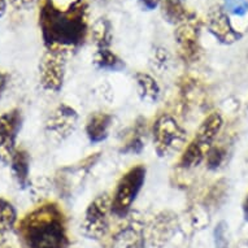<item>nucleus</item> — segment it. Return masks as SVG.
<instances>
[{
  "label": "nucleus",
  "mask_w": 248,
  "mask_h": 248,
  "mask_svg": "<svg viewBox=\"0 0 248 248\" xmlns=\"http://www.w3.org/2000/svg\"><path fill=\"white\" fill-rule=\"evenodd\" d=\"M39 28L45 48L70 52L83 45L89 33V7L85 0H73L60 8L53 0H45L39 11Z\"/></svg>",
  "instance_id": "nucleus-1"
},
{
  "label": "nucleus",
  "mask_w": 248,
  "mask_h": 248,
  "mask_svg": "<svg viewBox=\"0 0 248 248\" xmlns=\"http://www.w3.org/2000/svg\"><path fill=\"white\" fill-rule=\"evenodd\" d=\"M17 232L24 248H68L65 216L55 203L43 204L25 216Z\"/></svg>",
  "instance_id": "nucleus-2"
},
{
  "label": "nucleus",
  "mask_w": 248,
  "mask_h": 248,
  "mask_svg": "<svg viewBox=\"0 0 248 248\" xmlns=\"http://www.w3.org/2000/svg\"><path fill=\"white\" fill-rule=\"evenodd\" d=\"M224 126V120L218 112H213L204 118L195 138L186 147V150L179 159V168L192 169L203 163L208 151L213 146L215 139Z\"/></svg>",
  "instance_id": "nucleus-3"
},
{
  "label": "nucleus",
  "mask_w": 248,
  "mask_h": 248,
  "mask_svg": "<svg viewBox=\"0 0 248 248\" xmlns=\"http://www.w3.org/2000/svg\"><path fill=\"white\" fill-rule=\"evenodd\" d=\"M146 181V168L137 165L127 170L118 181L112 198V215L118 218H125L129 215L131 205L139 195Z\"/></svg>",
  "instance_id": "nucleus-4"
},
{
  "label": "nucleus",
  "mask_w": 248,
  "mask_h": 248,
  "mask_svg": "<svg viewBox=\"0 0 248 248\" xmlns=\"http://www.w3.org/2000/svg\"><path fill=\"white\" fill-rule=\"evenodd\" d=\"M154 146L160 157L178 152L187 140V131L170 114H161L154 124Z\"/></svg>",
  "instance_id": "nucleus-5"
},
{
  "label": "nucleus",
  "mask_w": 248,
  "mask_h": 248,
  "mask_svg": "<svg viewBox=\"0 0 248 248\" xmlns=\"http://www.w3.org/2000/svg\"><path fill=\"white\" fill-rule=\"evenodd\" d=\"M200 33H202V20L194 12H188L185 18L175 25L174 39L178 46L179 56L185 62H195L199 60L202 47H200Z\"/></svg>",
  "instance_id": "nucleus-6"
},
{
  "label": "nucleus",
  "mask_w": 248,
  "mask_h": 248,
  "mask_svg": "<svg viewBox=\"0 0 248 248\" xmlns=\"http://www.w3.org/2000/svg\"><path fill=\"white\" fill-rule=\"evenodd\" d=\"M112 215V198L108 194H100L95 198L85 212L82 232L89 239H102L109 228Z\"/></svg>",
  "instance_id": "nucleus-7"
},
{
  "label": "nucleus",
  "mask_w": 248,
  "mask_h": 248,
  "mask_svg": "<svg viewBox=\"0 0 248 248\" xmlns=\"http://www.w3.org/2000/svg\"><path fill=\"white\" fill-rule=\"evenodd\" d=\"M69 53L65 49L45 48L39 64V74L43 89L59 93L64 85L66 70V60Z\"/></svg>",
  "instance_id": "nucleus-8"
},
{
  "label": "nucleus",
  "mask_w": 248,
  "mask_h": 248,
  "mask_svg": "<svg viewBox=\"0 0 248 248\" xmlns=\"http://www.w3.org/2000/svg\"><path fill=\"white\" fill-rule=\"evenodd\" d=\"M22 125V116L18 109H12L0 116V163L11 164L16 152L17 135Z\"/></svg>",
  "instance_id": "nucleus-9"
},
{
  "label": "nucleus",
  "mask_w": 248,
  "mask_h": 248,
  "mask_svg": "<svg viewBox=\"0 0 248 248\" xmlns=\"http://www.w3.org/2000/svg\"><path fill=\"white\" fill-rule=\"evenodd\" d=\"M207 28L208 31L222 45H232L243 37V34L232 26L229 13L220 4L213 5L208 11Z\"/></svg>",
  "instance_id": "nucleus-10"
},
{
  "label": "nucleus",
  "mask_w": 248,
  "mask_h": 248,
  "mask_svg": "<svg viewBox=\"0 0 248 248\" xmlns=\"http://www.w3.org/2000/svg\"><path fill=\"white\" fill-rule=\"evenodd\" d=\"M78 113L66 104H61L53 110L47 121V131L53 138L62 140L68 138L77 127Z\"/></svg>",
  "instance_id": "nucleus-11"
},
{
  "label": "nucleus",
  "mask_w": 248,
  "mask_h": 248,
  "mask_svg": "<svg viewBox=\"0 0 248 248\" xmlns=\"http://www.w3.org/2000/svg\"><path fill=\"white\" fill-rule=\"evenodd\" d=\"M116 248H144L143 225L139 220H127L113 236Z\"/></svg>",
  "instance_id": "nucleus-12"
},
{
  "label": "nucleus",
  "mask_w": 248,
  "mask_h": 248,
  "mask_svg": "<svg viewBox=\"0 0 248 248\" xmlns=\"http://www.w3.org/2000/svg\"><path fill=\"white\" fill-rule=\"evenodd\" d=\"M113 117L106 112H94L86 124V134L91 143H100L109 135V127Z\"/></svg>",
  "instance_id": "nucleus-13"
},
{
  "label": "nucleus",
  "mask_w": 248,
  "mask_h": 248,
  "mask_svg": "<svg viewBox=\"0 0 248 248\" xmlns=\"http://www.w3.org/2000/svg\"><path fill=\"white\" fill-rule=\"evenodd\" d=\"M177 216H174L170 212H163L159 216H156L154 220V224L151 226V238L152 243L159 244V240H161V244L169 239L173 232L177 229Z\"/></svg>",
  "instance_id": "nucleus-14"
},
{
  "label": "nucleus",
  "mask_w": 248,
  "mask_h": 248,
  "mask_svg": "<svg viewBox=\"0 0 248 248\" xmlns=\"http://www.w3.org/2000/svg\"><path fill=\"white\" fill-rule=\"evenodd\" d=\"M11 169L18 187L30 186V156L25 150H16L11 160Z\"/></svg>",
  "instance_id": "nucleus-15"
},
{
  "label": "nucleus",
  "mask_w": 248,
  "mask_h": 248,
  "mask_svg": "<svg viewBox=\"0 0 248 248\" xmlns=\"http://www.w3.org/2000/svg\"><path fill=\"white\" fill-rule=\"evenodd\" d=\"M144 135H146V120L143 117H139L135 121L130 137L127 138V140L120 150V152L124 155L142 154L143 148H144V142H143Z\"/></svg>",
  "instance_id": "nucleus-16"
},
{
  "label": "nucleus",
  "mask_w": 248,
  "mask_h": 248,
  "mask_svg": "<svg viewBox=\"0 0 248 248\" xmlns=\"http://www.w3.org/2000/svg\"><path fill=\"white\" fill-rule=\"evenodd\" d=\"M17 212L12 203L0 198V244L7 240L8 234L16 226Z\"/></svg>",
  "instance_id": "nucleus-17"
},
{
  "label": "nucleus",
  "mask_w": 248,
  "mask_h": 248,
  "mask_svg": "<svg viewBox=\"0 0 248 248\" xmlns=\"http://www.w3.org/2000/svg\"><path fill=\"white\" fill-rule=\"evenodd\" d=\"M135 82L138 86L139 96L143 102L156 103L159 100L160 87L157 82L155 81L150 74L139 72L135 74Z\"/></svg>",
  "instance_id": "nucleus-18"
},
{
  "label": "nucleus",
  "mask_w": 248,
  "mask_h": 248,
  "mask_svg": "<svg viewBox=\"0 0 248 248\" xmlns=\"http://www.w3.org/2000/svg\"><path fill=\"white\" fill-rule=\"evenodd\" d=\"M95 66L100 70L121 72L125 69V62L110 48H99L94 55Z\"/></svg>",
  "instance_id": "nucleus-19"
},
{
  "label": "nucleus",
  "mask_w": 248,
  "mask_h": 248,
  "mask_svg": "<svg viewBox=\"0 0 248 248\" xmlns=\"http://www.w3.org/2000/svg\"><path fill=\"white\" fill-rule=\"evenodd\" d=\"M91 37L94 41L96 49L99 48H110L113 34H112V25L107 18H99L95 21L91 30Z\"/></svg>",
  "instance_id": "nucleus-20"
},
{
  "label": "nucleus",
  "mask_w": 248,
  "mask_h": 248,
  "mask_svg": "<svg viewBox=\"0 0 248 248\" xmlns=\"http://www.w3.org/2000/svg\"><path fill=\"white\" fill-rule=\"evenodd\" d=\"M163 13L169 24L177 25L186 17V0H163Z\"/></svg>",
  "instance_id": "nucleus-21"
},
{
  "label": "nucleus",
  "mask_w": 248,
  "mask_h": 248,
  "mask_svg": "<svg viewBox=\"0 0 248 248\" xmlns=\"http://www.w3.org/2000/svg\"><path fill=\"white\" fill-rule=\"evenodd\" d=\"M226 148L222 146H212L205 156L207 168L209 170H217L226 160Z\"/></svg>",
  "instance_id": "nucleus-22"
},
{
  "label": "nucleus",
  "mask_w": 248,
  "mask_h": 248,
  "mask_svg": "<svg viewBox=\"0 0 248 248\" xmlns=\"http://www.w3.org/2000/svg\"><path fill=\"white\" fill-rule=\"evenodd\" d=\"M225 11L234 16H246L248 13V0H224Z\"/></svg>",
  "instance_id": "nucleus-23"
},
{
  "label": "nucleus",
  "mask_w": 248,
  "mask_h": 248,
  "mask_svg": "<svg viewBox=\"0 0 248 248\" xmlns=\"http://www.w3.org/2000/svg\"><path fill=\"white\" fill-rule=\"evenodd\" d=\"M226 228L228 225L221 221L215 229V244L216 248H228V238H226Z\"/></svg>",
  "instance_id": "nucleus-24"
},
{
  "label": "nucleus",
  "mask_w": 248,
  "mask_h": 248,
  "mask_svg": "<svg viewBox=\"0 0 248 248\" xmlns=\"http://www.w3.org/2000/svg\"><path fill=\"white\" fill-rule=\"evenodd\" d=\"M225 191H226V187H225L224 181L216 183L215 187L212 188L211 194L208 195V202H211V203L216 204L217 203V200L221 199V198H224Z\"/></svg>",
  "instance_id": "nucleus-25"
},
{
  "label": "nucleus",
  "mask_w": 248,
  "mask_h": 248,
  "mask_svg": "<svg viewBox=\"0 0 248 248\" xmlns=\"http://www.w3.org/2000/svg\"><path fill=\"white\" fill-rule=\"evenodd\" d=\"M39 0H11V4L16 11H26L33 8Z\"/></svg>",
  "instance_id": "nucleus-26"
},
{
  "label": "nucleus",
  "mask_w": 248,
  "mask_h": 248,
  "mask_svg": "<svg viewBox=\"0 0 248 248\" xmlns=\"http://www.w3.org/2000/svg\"><path fill=\"white\" fill-rule=\"evenodd\" d=\"M161 0H139V3L142 5V8L144 11H154L157 8V5L160 4Z\"/></svg>",
  "instance_id": "nucleus-27"
},
{
  "label": "nucleus",
  "mask_w": 248,
  "mask_h": 248,
  "mask_svg": "<svg viewBox=\"0 0 248 248\" xmlns=\"http://www.w3.org/2000/svg\"><path fill=\"white\" fill-rule=\"evenodd\" d=\"M7 83H8V76H7L4 72L0 70V95H1V93H3L5 90V87H7Z\"/></svg>",
  "instance_id": "nucleus-28"
},
{
  "label": "nucleus",
  "mask_w": 248,
  "mask_h": 248,
  "mask_svg": "<svg viewBox=\"0 0 248 248\" xmlns=\"http://www.w3.org/2000/svg\"><path fill=\"white\" fill-rule=\"evenodd\" d=\"M7 4H8V0H0V18L5 15Z\"/></svg>",
  "instance_id": "nucleus-29"
},
{
  "label": "nucleus",
  "mask_w": 248,
  "mask_h": 248,
  "mask_svg": "<svg viewBox=\"0 0 248 248\" xmlns=\"http://www.w3.org/2000/svg\"><path fill=\"white\" fill-rule=\"evenodd\" d=\"M243 212H244V217H246V220L248 221V195L246 196V199H244Z\"/></svg>",
  "instance_id": "nucleus-30"
},
{
  "label": "nucleus",
  "mask_w": 248,
  "mask_h": 248,
  "mask_svg": "<svg viewBox=\"0 0 248 248\" xmlns=\"http://www.w3.org/2000/svg\"><path fill=\"white\" fill-rule=\"evenodd\" d=\"M247 109H248V106H247Z\"/></svg>",
  "instance_id": "nucleus-31"
}]
</instances>
